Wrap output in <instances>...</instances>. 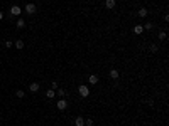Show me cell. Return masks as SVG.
I'll use <instances>...</instances> for the list:
<instances>
[{
    "instance_id": "cell-15",
    "label": "cell",
    "mask_w": 169,
    "mask_h": 126,
    "mask_svg": "<svg viewBox=\"0 0 169 126\" xmlns=\"http://www.w3.org/2000/svg\"><path fill=\"white\" fill-rule=\"evenodd\" d=\"M15 49H19V50L24 49V41H22V39H19V41L15 42Z\"/></svg>"
},
{
    "instance_id": "cell-12",
    "label": "cell",
    "mask_w": 169,
    "mask_h": 126,
    "mask_svg": "<svg viewBox=\"0 0 169 126\" xmlns=\"http://www.w3.org/2000/svg\"><path fill=\"white\" fill-rule=\"evenodd\" d=\"M66 94H68V91H64V89H57L56 91V96H59V99L66 98Z\"/></svg>"
},
{
    "instance_id": "cell-2",
    "label": "cell",
    "mask_w": 169,
    "mask_h": 126,
    "mask_svg": "<svg viewBox=\"0 0 169 126\" xmlns=\"http://www.w3.org/2000/svg\"><path fill=\"white\" fill-rule=\"evenodd\" d=\"M24 12H26L27 15H34V14L37 12V7H36V3H27V5L24 7Z\"/></svg>"
},
{
    "instance_id": "cell-18",
    "label": "cell",
    "mask_w": 169,
    "mask_h": 126,
    "mask_svg": "<svg viewBox=\"0 0 169 126\" xmlns=\"http://www.w3.org/2000/svg\"><path fill=\"white\" fill-rule=\"evenodd\" d=\"M15 96H17V98H19V99H22L24 96H26V92H24L22 89H17V91H15Z\"/></svg>"
},
{
    "instance_id": "cell-3",
    "label": "cell",
    "mask_w": 169,
    "mask_h": 126,
    "mask_svg": "<svg viewBox=\"0 0 169 126\" xmlns=\"http://www.w3.org/2000/svg\"><path fill=\"white\" fill-rule=\"evenodd\" d=\"M56 108H57V109H59V111H64V109H66V108H68V103H66V99H59V101H57V103H56Z\"/></svg>"
},
{
    "instance_id": "cell-19",
    "label": "cell",
    "mask_w": 169,
    "mask_h": 126,
    "mask_svg": "<svg viewBox=\"0 0 169 126\" xmlns=\"http://www.w3.org/2000/svg\"><path fill=\"white\" fill-rule=\"evenodd\" d=\"M144 27V30H152V27H154V24H150V22H147V24H144L142 25Z\"/></svg>"
},
{
    "instance_id": "cell-23",
    "label": "cell",
    "mask_w": 169,
    "mask_h": 126,
    "mask_svg": "<svg viewBox=\"0 0 169 126\" xmlns=\"http://www.w3.org/2000/svg\"><path fill=\"white\" fill-rule=\"evenodd\" d=\"M3 19V12H2V10H0V20H2Z\"/></svg>"
},
{
    "instance_id": "cell-7",
    "label": "cell",
    "mask_w": 169,
    "mask_h": 126,
    "mask_svg": "<svg viewBox=\"0 0 169 126\" xmlns=\"http://www.w3.org/2000/svg\"><path fill=\"white\" fill-rule=\"evenodd\" d=\"M110 79H113V81H117V79H118V76H120V72H118V69H112V71H110Z\"/></svg>"
},
{
    "instance_id": "cell-5",
    "label": "cell",
    "mask_w": 169,
    "mask_h": 126,
    "mask_svg": "<svg viewBox=\"0 0 169 126\" xmlns=\"http://www.w3.org/2000/svg\"><path fill=\"white\" fill-rule=\"evenodd\" d=\"M98 81H100V77H98V76H96V74H91V76H90V77H88V82H90V84H91V86L98 84Z\"/></svg>"
},
{
    "instance_id": "cell-17",
    "label": "cell",
    "mask_w": 169,
    "mask_h": 126,
    "mask_svg": "<svg viewBox=\"0 0 169 126\" xmlns=\"http://www.w3.org/2000/svg\"><path fill=\"white\" fill-rule=\"evenodd\" d=\"M157 37H159V41H166V39H167V34H166V30L159 32V35H157Z\"/></svg>"
},
{
    "instance_id": "cell-22",
    "label": "cell",
    "mask_w": 169,
    "mask_h": 126,
    "mask_svg": "<svg viewBox=\"0 0 169 126\" xmlns=\"http://www.w3.org/2000/svg\"><path fill=\"white\" fill-rule=\"evenodd\" d=\"M145 104H147V106H154V101H152V99H147Z\"/></svg>"
},
{
    "instance_id": "cell-10",
    "label": "cell",
    "mask_w": 169,
    "mask_h": 126,
    "mask_svg": "<svg viewBox=\"0 0 169 126\" xmlns=\"http://www.w3.org/2000/svg\"><path fill=\"white\" fill-rule=\"evenodd\" d=\"M29 91L31 92H37L39 91V82H32V84L29 86Z\"/></svg>"
},
{
    "instance_id": "cell-16",
    "label": "cell",
    "mask_w": 169,
    "mask_h": 126,
    "mask_svg": "<svg viewBox=\"0 0 169 126\" xmlns=\"http://www.w3.org/2000/svg\"><path fill=\"white\" fill-rule=\"evenodd\" d=\"M149 50H150L152 54H156L157 50H159V47H157V44H150V45H149Z\"/></svg>"
},
{
    "instance_id": "cell-14",
    "label": "cell",
    "mask_w": 169,
    "mask_h": 126,
    "mask_svg": "<svg viewBox=\"0 0 169 126\" xmlns=\"http://www.w3.org/2000/svg\"><path fill=\"white\" fill-rule=\"evenodd\" d=\"M15 27H17V29H24V27H26L24 19H19V20H17V22H15Z\"/></svg>"
},
{
    "instance_id": "cell-20",
    "label": "cell",
    "mask_w": 169,
    "mask_h": 126,
    "mask_svg": "<svg viewBox=\"0 0 169 126\" xmlns=\"http://www.w3.org/2000/svg\"><path fill=\"white\" fill-rule=\"evenodd\" d=\"M85 126H93V120L91 118H85Z\"/></svg>"
},
{
    "instance_id": "cell-13",
    "label": "cell",
    "mask_w": 169,
    "mask_h": 126,
    "mask_svg": "<svg viewBox=\"0 0 169 126\" xmlns=\"http://www.w3.org/2000/svg\"><path fill=\"white\" fill-rule=\"evenodd\" d=\"M142 32H144V27H142V25H135V27H134V34L135 35H141Z\"/></svg>"
},
{
    "instance_id": "cell-1",
    "label": "cell",
    "mask_w": 169,
    "mask_h": 126,
    "mask_svg": "<svg viewBox=\"0 0 169 126\" xmlns=\"http://www.w3.org/2000/svg\"><path fill=\"white\" fill-rule=\"evenodd\" d=\"M78 94H80L81 98H88L90 96V88L86 84H80L78 86Z\"/></svg>"
},
{
    "instance_id": "cell-11",
    "label": "cell",
    "mask_w": 169,
    "mask_h": 126,
    "mask_svg": "<svg viewBox=\"0 0 169 126\" xmlns=\"http://www.w3.org/2000/svg\"><path fill=\"white\" fill-rule=\"evenodd\" d=\"M54 96H56V91H54V89L49 88V91H46V98H48V99H53Z\"/></svg>"
},
{
    "instance_id": "cell-4",
    "label": "cell",
    "mask_w": 169,
    "mask_h": 126,
    "mask_svg": "<svg viewBox=\"0 0 169 126\" xmlns=\"http://www.w3.org/2000/svg\"><path fill=\"white\" fill-rule=\"evenodd\" d=\"M10 14H12V15H20V14H22V9H20L19 5H12L10 7Z\"/></svg>"
},
{
    "instance_id": "cell-8",
    "label": "cell",
    "mask_w": 169,
    "mask_h": 126,
    "mask_svg": "<svg viewBox=\"0 0 169 126\" xmlns=\"http://www.w3.org/2000/svg\"><path fill=\"white\" fill-rule=\"evenodd\" d=\"M137 15L141 17V19H145L147 15H149V10L147 9H139V12H137Z\"/></svg>"
},
{
    "instance_id": "cell-6",
    "label": "cell",
    "mask_w": 169,
    "mask_h": 126,
    "mask_svg": "<svg viewBox=\"0 0 169 126\" xmlns=\"http://www.w3.org/2000/svg\"><path fill=\"white\" fill-rule=\"evenodd\" d=\"M115 5H117V2H115V0H105V9L112 10V9H115Z\"/></svg>"
},
{
    "instance_id": "cell-9",
    "label": "cell",
    "mask_w": 169,
    "mask_h": 126,
    "mask_svg": "<svg viewBox=\"0 0 169 126\" xmlns=\"http://www.w3.org/2000/svg\"><path fill=\"white\" fill-rule=\"evenodd\" d=\"M74 126H85V118L83 116L74 118Z\"/></svg>"
},
{
    "instance_id": "cell-21",
    "label": "cell",
    "mask_w": 169,
    "mask_h": 126,
    "mask_svg": "<svg viewBox=\"0 0 169 126\" xmlns=\"http://www.w3.org/2000/svg\"><path fill=\"white\" fill-rule=\"evenodd\" d=\"M51 89H57V82H56V81L51 82Z\"/></svg>"
}]
</instances>
